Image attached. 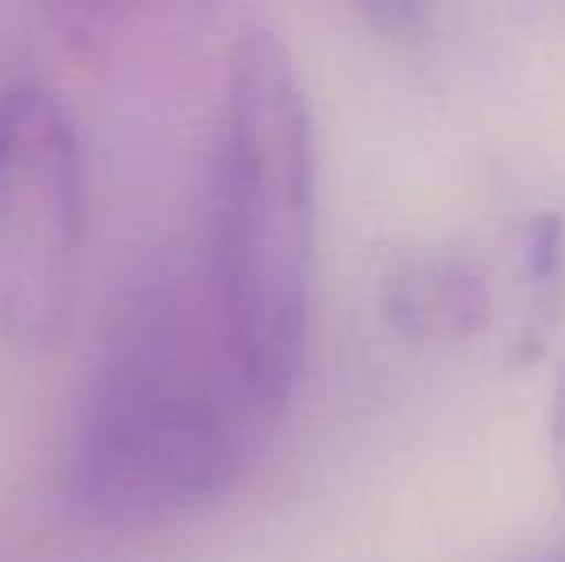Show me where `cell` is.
Returning a JSON list of instances; mask_svg holds the SVG:
<instances>
[{"instance_id": "cell-5", "label": "cell", "mask_w": 565, "mask_h": 562, "mask_svg": "<svg viewBox=\"0 0 565 562\" xmlns=\"http://www.w3.org/2000/svg\"><path fill=\"white\" fill-rule=\"evenodd\" d=\"M523 562H565V536H558V540L543 543L539 551H531Z\"/></svg>"}, {"instance_id": "cell-4", "label": "cell", "mask_w": 565, "mask_h": 562, "mask_svg": "<svg viewBox=\"0 0 565 562\" xmlns=\"http://www.w3.org/2000/svg\"><path fill=\"white\" fill-rule=\"evenodd\" d=\"M484 285L461 263L427 258L408 266L388 285V312L408 331L424 336H447V331H473L484 316Z\"/></svg>"}, {"instance_id": "cell-2", "label": "cell", "mask_w": 565, "mask_h": 562, "mask_svg": "<svg viewBox=\"0 0 565 562\" xmlns=\"http://www.w3.org/2000/svg\"><path fill=\"white\" fill-rule=\"evenodd\" d=\"M312 255V108L281 35L250 23L224 59L189 263L235 359L281 413L305 362Z\"/></svg>"}, {"instance_id": "cell-1", "label": "cell", "mask_w": 565, "mask_h": 562, "mask_svg": "<svg viewBox=\"0 0 565 562\" xmlns=\"http://www.w3.org/2000/svg\"><path fill=\"white\" fill-rule=\"evenodd\" d=\"M281 409L220 331L189 255L127 285L82 378L62 439V486L82 512L142 524L227 494Z\"/></svg>"}, {"instance_id": "cell-3", "label": "cell", "mask_w": 565, "mask_h": 562, "mask_svg": "<svg viewBox=\"0 0 565 562\" xmlns=\"http://www.w3.org/2000/svg\"><path fill=\"white\" fill-rule=\"evenodd\" d=\"M85 247L77 120L43 77L0 89V328L51 343L74 320Z\"/></svg>"}]
</instances>
